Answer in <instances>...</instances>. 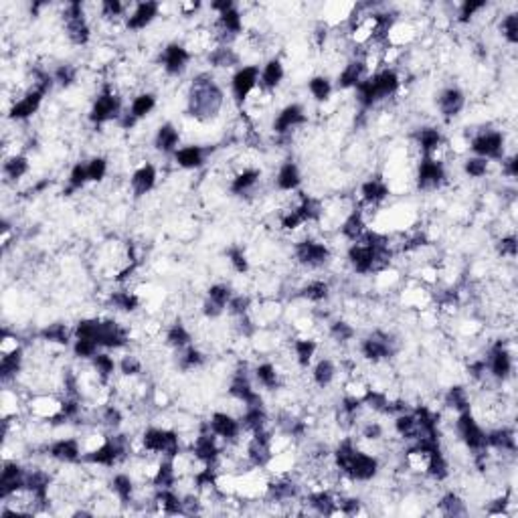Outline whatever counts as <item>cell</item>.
I'll return each mask as SVG.
<instances>
[{"label":"cell","instance_id":"74e56055","mask_svg":"<svg viewBox=\"0 0 518 518\" xmlns=\"http://www.w3.org/2000/svg\"><path fill=\"white\" fill-rule=\"evenodd\" d=\"M112 492L122 504L132 502V498H134V480L128 474H115L112 478Z\"/></svg>","mask_w":518,"mask_h":518},{"label":"cell","instance_id":"3957f363","mask_svg":"<svg viewBox=\"0 0 518 518\" xmlns=\"http://www.w3.org/2000/svg\"><path fill=\"white\" fill-rule=\"evenodd\" d=\"M63 23H65V32L69 41L77 47H84L91 39V29L86 19V8L81 2H69L63 10Z\"/></svg>","mask_w":518,"mask_h":518},{"label":"cell","instance_id":"cb8c5ba5","mask_svg":"<svg viewBox=\"0 0 518 518\" xmlns=\"http://www.w3.org/2000/svg\"><path fill=\"white\" fill-rule=\"evenodd\" d=\"M486 441H488V448H494L498 452H508V454L517 452V433L510 428L492 430L486 433Z\"/></svg>","mask_w":518,"mask_h":518},{"label":"cell","instance_id":"d590c367","mask_svg":"<svg viewBox=\"0 0 518 518\" xmlns=\"http://www.w3.org/2000/svg\"><path fill=\"white\" fill-rule=\"evenodd\" d=\"M312 378L320 389L330 387L332 381L336 378V365L330 358H320L312 369Z\"/></svg>","mask_w":518,"mask_h":518},{"label":"cell","instance_id":"f6af8a7d","mask_svg":"<svg viewBox=\"0 0 518 518\" xmlns=\"http://www.w3.org/2000/svg\"><path fill=\"white\" fill-rule=\"evenodd\" d=\"M69 186H67V195H71L73 191H79V189H84L87 182H89V174H87V164L84 162H77L73 169H71V173H69Z\"/></svg>","mask_w":518,"mask_h":518},{"label":"cell","instance_id":"1f68e13d","mask_svg":"<svg viewBox=\"0 0 518 518\" xmlns=\"http://www.w3.org/2000/svg\"><path fill=\"white\" fill-rule=\"evenodd\" d=\"M417 146L421 156H435L441 148V132L437 128H421L417 134Z\"/></svg>","mask_w":518,"mask_h":518},{"label":"cell","instance_id":"ac0fdd59","mask_svg":"<svg viewBox=\"0 0 518 518\" xmlns=\"http://www.w3.org/2000/svg\"><path fill=\"white\" fill-rule=\"evenodd\" d=\"M371 77V81H373L374 87V93H376V99L378 102H383V99H387V97H393L397 91H399V87H401V77H399V73L395 71V69H381V71H376L373 75H369Z\"/></svg>","mask_w":518,"mask_h":518},{"label":"cell","instance_id":"4316f807","mask_svg":"<svg viewBox=\"0 0 518 518\" xmlns=\"http://www.w3.org/2000/svg\"><path fill=\"white\" fill-rule=\"evenodd\" d=\"M91 369H93V373H95L97 381H99L102 385H108V383L114 378L117 365H115L112 354H108V352H97V354L91 358Z\"/></svg>","mask_w":518,"mask_h":518},{"label":"cell","instance_id":"30bf717a","mask_svg":"<svg viewBox=\"0 0 518 518\" xmlns=\"http://www.w3.org/2000/svg\"><path fill=\"white\" fill-rule=\"evenodd\" d=\"M95 340L102 348H122L130 343V332L115 320H99Z\"/></svg>","mask_w":518,"mask_h":518},{"label":"cell","instance_id":"db71d44e","mask_svg":"<svg viewBox=\"0 0 518 518\" xmlns=\"http://www.w3.org/2000/svg\"><path fill=\"white\" fill-rule=\"evenodd\" d=\"M488 160L486 158H482V156H474V158H468L466 160V164H463V171L468 176H472V178H482V176H486L488 173Z\"/></svg>","mask_w":518,"mask_h":518},{"label":"cell","instance_id":"e575fe53","mask_svg":"<svg viewBox=\"0 0 518 518\" xmlns=\"http://www.w3.org/2000/svg\"><path fill=\"white\" fill-rule=\"evenodd\" d=\"M154 108H156V97H154V93H146L144 91V93H138V95L132 99V104H130V108H128V114L138 122V119H142L146 115L152 114Z\"/></svg>","mask_w":518,"mask_h":518},{"label":"cell","instance_id":"52a82bcc","mask_svg":"<svg viewBox=\"0 0 518 518\" xmlns=\"http://www.w3.org/2000/svg\"><path fill=\"white\" fill-rule=\"evenodd\" d=\"M472 152L476 156H482L486 160H496V158H504V136L498 130H486L480 132L474 140H472Z\"/></svg>","mask_w":518,"mask_h":518},{"label":"cell","instance_id":"7402d4cb","mask_svg":"<svg viewBox=\"0 0 518 518\" xmlns=\"http://www.w3.org/2000/svg\"><path fill=\"white\" fill-rule=\"evenodd\" d=\"M286 71H284V65L280 59H269L263 67H261V73H259V89L263 91H271L276 87L282 84Z\"/></svg>","mask_w":518,"mask_h":518},{"label":"cell","instance_id":"6da1fadb","mask_svg":"<svg viewBox=\"0 0 518 518\" xmlns=\"http://www.w3.org/2000/svg\"><path fill=\"white\" fill-rule=\"evenodd\" d=\"M223 106V93L211 77H197L191 95H189V110L197 119H209L217 114Z\"/></svg>","mask_w":518,"mask_h":518},{"label":"cell","instance_id":"c3c4849f","mask_svg":"<svg viewBox=\"0 0 518 518\" xmlns=\"http://www.w3.org/2000/svg\"><path fill=\"white\" fill-rule=\"evenodd\" d=\"M97 348H99V345L93 338H75V343H73V354L77 358H81V361H87V358L91 361L97 354Z\"/></svg>","mask_w":518,"mask_h":518},{"label":"cell","instance_id":"484cf974","mask_svg":"<svg viewBox=\"0 0 518 518\" xmlns=\"http://www.w3.org/2000/svg\"><path fill=\"white\" fill-rule=\"evenodd\" d=\"M389 197V186L381 178H369L361 186V199L369 207H376Z\"/></svg>","mask_w":518,"mask_h":518},{"label":"cell","instance_id":"60d3db41","mask_svg":"<svg viewBox=\"0 0 518 518\" xmlns=\"http://www.w3.org/2000/svg\"><path fill=\"white\" fill-rule=\"evenodd\" d=\"M191 343H193V336H191V332L186 330L184 324L176 322L173 326H169V330H166V345L171 346V348L180 350V348H186Z\"/></svg>","mask_w":518,"mask_h":518},{"label":"cell","instance_id":"680465c9","mask_svg":"<svg viewBox=\"0 0 518 518\" xmlns=\"http://www.w3.org/2000/svg\"><path fill=\"white\" fill-rule=\"evenodd\" d=\"M498 251L502 253V258H517V237L515 235L502 237L500 243H498Z\"/></svg>","mask_w":518,"mask_h":518},{"label":"cell","instance_id":"603a6c76","mask_svg":"<svg viewBox=\"0 0 518 518\" xmlns=\"http://www.w3.org/2000/svg\"><path fill=\"white\" fill-rule=\"evenodd\" d=\"M156 178H158V174H156V169H154V164H142L140 169H136L134 174H132V191H134V195L136 197H144L148 195L152 189H154V184H156Z\"/></svg>","mask_w":518,"mask_h":518},{"label":"cell","instance_id":"ab89813d","mask_svg":"<svg viewBox=\"0 0 518 518\" xmlns=\"http://www.w3.org/2000/svg\"><path fill=\"white\" fill-rule=\"evenodd\" d=\"M110 304L114 306L115 310H122V312H134L140 308V298L130 291V289H122V291H114L110 296Z\"/></svg>","mask_w":518,"mask_h":518},{"label":"cell","instance_id":"7bdbcfd3","mask_svg":"<svg viewBox=\"0 0 518 518\" xmlns=\"http://www.w3.org/2000/svg\"><path fill=\"white\" fill-rule=\"evenodd\" d=\"M328 294H330V288H328V284L322 282V280H312V282H308L304 288L300 289V296H302L304 300H308V302H314V304L324 302V300L328 298Z\"/></svg>","mask_w":518,"mask_h":518},{"label":"cell","instance_id":"d4e9b609","mask_svg":"<svg viewBox=\"0 0 518 518\" xmlns=\"http://www.w3.org/2000/svg\"><path fill=\"white\" fill-rule=\"evenodd\" d=\"M259 178H261V173H259L258 169H243V171H239V173L233 176V180H231V193L237 195V197L253 193V189L258 186Z\"/></svg>","mask_w":518,"mask_h":518},{"label":"cell","instance_id":"5b68a950","mask_svg":"<svg viewBox=\"0 0 518 518\" xmlns=\"http://www.w3.org/2000/svg\"><path fill=\"white\" fill-rule=\"evenodd\" d=\"M294 253H296L298 263H302L306 267H322L330 259L328 245L322 241H316V239H302L300 243H296Z\"/></svg>","mask_w":518,"mask_h":518},{"label":"cell","instance_id":"277c9868","mask_svg":"<svg viewBox=\"0 0 518 518\" xmlns=\"http://www.w3.org/2000/svg\"><path fill=\"white\" fill-rule=\"evenodd\" d=\"M124 114L122 112V99L119 95L115 93L112 87H104L97 95V99L93 102L91 106V112H89V119L93 124H106L114 117H119Z\"/></svg>","mask_w":518,"mask_h":518},{"label":"cell","instance_id":"9c48e42d","mask_svg":"<svg viewBox=\"0 0 518 518\" xmlns=\"http://www.w3.org/2000/svg\"><path fill=\"white\" fill-rule=\"evenodd\" d=\"M393 352H395L393 340H391V336L385 334V332H373L371 336H367V338L361 343V354H363L367 361H371L373 365L381 363V361L391 358Z\"/></svg>","mask_w":518,"mask_h":518},{"label":"cell","instance_id":"5bb4252c","mask_svg":"<svg viewBox=\"0 0 518 518\" xmlns=\"http://www.w3.org/2000/svg\"><path fill=\"white\" fill-rule=\"evenodd\" d=\"M43 97H45L43 91H39V89H27L23 97H19V99L12 102V106H10V110H8L10 119H15V122H25V119L32 117V115L39 112V108H41V104H43Z\"/></svg>","mask_w":518,"mask_h":518},{"label":"cell","instance_id":"6f0895ef","mask_svg":"<svg viewBox=\"0 0 518 518\" xmlns=\"http://www.w3.org/2000/svg\"><path fill=\"white\" fill-rule=\"evenodd\" d=\"M227 258H229V263L237 274H247L249 261H247V256H245V251L241 247H231L227 251Z\"/></svg>","mask_w":518,"mask_h":518},{"label":"cell","instance_id":"d6a6232c","mask_svg":"<svg viewBox=\"0 0 518 518\" xmlns=\"http://www.w3.org/2000/svg\"><path fill=\"white\" fill-rule=\"evenodd\" d=\"M30 164L29 158L25 154H12L4 160V166H2V173L8 180H21L25 174L29 173Z\"/></svg>","mask_w":518,"mask_h":518},{"label":"cell","instance_id":"b9f144b4","mask_svg":"<svg viewBox=\"0 0 518 518\" xmlns=\"http://www.w3.org/2000/svg\"><path fill=\"white\" fill-rule=\"evenodd\" d=\"M445 405L450 409H454L456 413H463V411H472V403H470V395L468 389H463L460 385L452 387L445 395Z\"/></svg>","mask_w":518,"mask_h":518},{"label":"cell","instance_id":"681fc988","mask_svg":"<svg viewBox=\"0 0 518 518\" xmlns=\"http://www.w3.org/2000/svg\"><path fill=\"white\" fill-rule=\"evenodd\" d=\"M500 30H502V37L510 43V45H517L518 43V15L517 12H510L502 19L500 23Z\"/></svg>","mask_w":518,"mask_h":518},{"label":"cell","instance_id":"bcb514c9","mask_svg":"<svg viewBox=\"0 0 518 518\" xmlns=\"http://www.w3.org/2000/svg\"><path fill=\"white\" fill-rule=\"evenodd\" d=\"M439 508L443 515L448 517H458V515H466V508H463V500H461L458 494L450 492L445 494L441 500H439Z\"/></svg>","mask_w":518,"mask_h":518},{"label":"cell","instance_id":"e0dca14e","mask_svg":"<svg viewBox=\"0 0 518 518\" xmlns=\"http://www.w3.org/2000/svg\"><path fill=\"white\" fill-rule=\"evenodd\" d=\"M306 122H308V115L304 112V108L300 104H289L274 119V132L280 134V136H284V134H288L291 130L304 126Z\"/></svg>","mask_w":518,"mask_h":518},{"label":"cell","instance_id":"8fae6325","mask_svg":"<svg viewBox=\"0 0 518 518\" xmlns=\"http://www.w3.org/2000/svg\"><path fill=\"white\" fill-rule=\"evenodd\" d=\"M486 365H488V373L496 378V381H506L512 374V354L502 343L492 346V350L486 356Z\"/></svg>","mask_w":518,"mask_h":518},{"label":"cell","instance_id":"f907efd6","mask_svg":"<svg viewBox=\"0 0 518 518\" xmlns=\"http://www.w3.org/2000/svg\"><path fill=\"white\" fill-rule=\"evenodd\" d=\"M126 10H128V6H126L124 2H117V0H106V2L99 4V12H102V17L108 19V21H117V19H122V17L126 15Z\"/></svg>","mask_w":518,"mask_h":518},{"label":"cell","instance_id":"7dc6e473","mask_svg":"<svg viewBox=\"0 0 518 518\" xmlns=\"http://www.w3.org/2000/svg\"><path fill=\"white\" fill-rule=\"evenodd\" d=\"M328 332H330V338H332V340H336V343H340V345H343V343H348V340H352V338H354V334H356V332H354V328H352L348 322H343V320L332 322Z\"/></svg>","mask_w":518,"mask_h":518},{"label":"cell","instance_id":"f5cc1de1","mask_svg":"<svg viewBox=\"0 0 518 518\" xmlns=\"http://www.w3.org/2000/svg\"><path fill=\"white\" fill-rule=\"evenodd\" d=\"M53 79H55V84L61 87L73 86V84L77 81V69H75L73 65H69V63L59 65L57 69H55V73H53Z\"/></svg>","mask_w":518,"mask_h":518},{"label":"cell","instance_id":"91938a15","mask_svg":"<svg viewBox=\"0 0 518 518\" xmlns=\"http://www.w3.org/2000/svg\"><path fill=\"white\" fill-rule=\"evenodd\" d=\"M361 435H363L365 439H369V441H376V439L383 437V428H381V423H376V421H369V423L363 425Z\"/></svg>","mask_w":518,"mask_h":518},{"label":"cell","instance_id":"8992f818","mask_svg":"<svg viewBox=\"0 0 518 518\" xmlns=\"http://www.w3.org/2000/svg\"><path fill=\"white\" fill-rule=\"evenodd\" d=\"M259 73H261V69H259L258 65H247V67H241L233 75V79H231V91H233L235 102L245 104L249 99V95L259 86Z\"/></svg>","mask_w":518,"mask_h":518},{"label":"cell","instance_id":"8d00e7d4","mask_svg":"<svg viewBox=\"0 0 518 518\" xmlns=\"http://www.w3.org/2000/svg\"><path fill=\"white\" fill-rule=\"evenodd\" d=\"M202 363H204V354L197 346L189 345L186 348L178 350V367H180V371H184V373L195 371V369L202 367Z\"/></svg>","mask_w":518,"mask_h":518},{"label":"cell","instance_id":"d6986e66","mask_svg":"<svg viewBox=\"0 0 518 518\" xmlns=\"http://www.w3.org/2000/svg\"><path fill=\"white\" fill-rule=\"evenodd\" d=\"M466 106V95L458 87H448L437 97V108L443 117H456Z\"/></svg>","mask_w":518,"mask_h":518},{"label":"cell","instance_id":"ba28073f","mask_svg":"<svg viewBox=\"0 0 518 518\" xmlns=\"http://www.w3.org/2000/svg\"><path fill=\"white\" fill-rule=\"evenodd\" d=\"M445 180V166L439 158L421 156L417 166V186L421 191H433Z\"/></svg>","mask_w":518,"mask_h":518},{"label":"cell","instance_id":"2e32d148","mask_svg":"<svg viewBox=\"0 0 518 518\" xmlns=\"http://www.w3.org/2000/svg\"><path fill=\"white\" fill-rule=\"evenodd\" d=\"M47 454H49V458H53L55 461H61V463H75V461H79L84 458V448H81L79 439H75V437H63V439L53 441L47 448Z\"/></svg>","mask_w":518,"mask_h":518},{"label":"cell","instance_id":"4dcf8cb0","mask_svg":"<svg viewBox=\"0 0 518 518\" xmlns=\"http://www.w3.org/2000/svg\"><path fill=\"white\" fill-rule=\"evenodd\" d=\"M178 142H180V132L174 128L173 124H162L156 132V138H154V146L169 154V152H176L178 150Z\"/></svg>","mask_w":518,"mask_h":518},{"label":"cell","instance_id":"ee69618b","mask_svg":"<svg viewBox=\"0 0 518 518\" xmlns=\"http://www.w3.org/2000/svg\"><path fill=\"white\" fill-rule=\"evenodd\" d=\"M308 89L316 102H326L332 95V84L326 75H316L308 81Z\"/></svg>","mask_w":518,"mask_h":518},{"label":"cell","instance_id":"83f0119b","mask_svg":"<svg viewBox=\"0 0 518 518\" xmlns=\"http://www.w3.org/2000/svg\"><path fill=\"white\" fill-rule=\"evenodd\" d=\"M302 182V174H300V169L294 164V162H284L278 171V176H276V184L282 193H291L300 186Z\"/></svg>","mask_w":518,"mask_h":518},{"label":"cell","instance_id":"816d5d0a","mask_svg":"<svg viewBox=\"0 0 518 518\" xmlns=\"http://www.w3.org/2000/svg\"><path fill=\"white\" fill-rule=\"evenodd\" d=\"M87 174H89L91 182H102L106 178V174H108V160L102 158V156H93L87 162Z\"/></svg>","mask_w":518,"mask_h":518},{"label":"cell","instance_id":"11a10c76","mask_svg":"<svg viewBox=\"0 0 518 518\" xmlns=\"http://www.w3.org/2000/svg\"><path fill=\"white\" fill-rule=\"evenodd\" d=\"M488 4L486 2H482V0H468V2H463L460 6V23H470L480 10H484Z\"/></svg>","mask_w":518,"mask_h":518},{"label":"cell","instance_id":"7c38bea8","mask_svg":"<svg viewBox=\"0 0 518 518\" xmlns=\"http://www.w3.org/2000/svg\"><path fill=\"white\" fill-rule=\"evenodd\" d=\"M209 428H211V432L215 433L219 439H223L227 443H235L239 439L241 432H243L241 421L235 419L231 413H223V411H217V413L211 415Z\"/></svg>","mask_w":518,"mask_h":518},{"label":"cell","instance_id":"836d02e7","mask_svg":"<svg viewBox=\"0 0 518 518\" xmlns=\"http://www.w3.org/2000/svg\"><path fill=\"white\" fill-rule=\"evenodd\" d=\"M71 334H75V332H71L67 324L55 322V324H49L47 328L41 330V340H45V343H49V345L67 346L69 345Z\"/></svg>","mask_w":518,"mask_h":518},{"label":"cell","instance_id":"f1b7e54d","mask_svg":"<svg viewBox=\"0 0 518 518\" xmlns=\"http://www.w3.org/2000/svg\"><path fill=\"white\" fill-rule=\"evenodd\" d=\"M23 354H25L23 348H17V350H12V352L2 354V361H0V374H2V381H4V383L17 378V374L23 371V361H25Z\"/></svg>","mask_w":518,"mask_h":518},{"label":"cell","instance_id":"9f6ffc18","mask_svg":"<svg viewBox=\"0 0 518 518\" xmlns=\"http://www.w3.org/2000/svg\"><path fill=\"white\" fill-rule=\"evenodd\" d=\"M119 373L124 376H138L142 373V361L134 354H126L122 361H119Z\"/></svg>","mask_w":518,"mask_h":518},{"label":"cell","instance_id":"9a60e30c","mask_svg":"<svg viewBox=\"0 0 518 518\" xmlns=\"http://www.w3.org/2000/svg\"><path fill=\"white\" fill-rule=\"evenodd\" d=\"M160 12V4L158 2H138L130 8V15L126 17V29L128 30H144L154 23V19Z\"/></svg>","mask_w":518,"mask_h":518},{"label":"cell","instance_id":"44dd1931","mask_svg":"<svg viewBox=\"0 0 518 518\" xmlns=\"http://www.w3.org/2000/svg\"><path fill=\"white\" fill-rule=\"evenodd\" d=\"M174 160L178 166L186 169V171H195V169H201L207 160V150L201 148V146H182L174 152Z\"/></svg>","mask_w":518,"mask_h":518},{"label":"cell","instance_id":"f35d334b","mask_svg":"<svg viewBox=\"0 0 518 518\" xmlns=\"http://www.w3.org/2000/svg\"><path fill=\"white\" fill-rule=\"evenodd\" d=\"M256 381L263 389L276 391L280 387V373L271 363H261V365L256 367Z\"/></svg>","mask_w":518,"mask_h":518},{"label":"cell","instance_id":"ffe728a7","mask_svg":"<svg viewBox=\"0 0 518 518\" xmlns=\"http://www.w3.org/2000/svg\"><path fill=\"white\" fill-rule=\"evenodd\" d=\"M367 65L363 59H352L350 63H346L343 71L338 73V87L340 89H354L365 77H367Z\"/></svg>","mask_w":518,"mask_h":518},{"label":"cell","instance_id":"7a4b0ae2","mask_svg":"<svg viewBox=\"0 0 518 518\" xmlns=\"http://www.w3.org/2000/svg\"><path fill=\"white\" fill-rule=\"evenodd\" d=\"M456 432L460 435V439L466 443V448L470 452L476 454H484L488 452V441H486V432L482 430V425L478 423V419L474 417L472 411H463L458 413L456 419Z\"/></svg>","mask_w":518,"mask_h":518},{"label":"cell","instance_id":"4fadbf2b","mask_svg":"<svg viewBox=\"0 0 518 518\" xmlns=\"http://www.w3.org/2000/svg\"><path fill=\"white\" fill-rule=\"evenodd\" d=\"M191 57H193V55H191L189 47L178 45V43H171V45L164 47L160 61H162L164 71H166L169 75L176 77V75H182V73L186 71Z\"/></svg>","mask_w":518,"mask_h":518},{"label":"cell","instance_id":"f546056e","mask_svg":"<svg viewBox=\"0 0 518 518\" xmlns=\"http://www.w3.org/2000/svg\"><path fill=\"white\" fill-rule=\"evenodd\" d=\"M291 350H294L296 363H298L302 369H306V367L312 365V361H314V356H316L318 343L314 338H296V340L291 343Z\"/></svg>","mask_w":518,"mask_h":518}]
</instances>
